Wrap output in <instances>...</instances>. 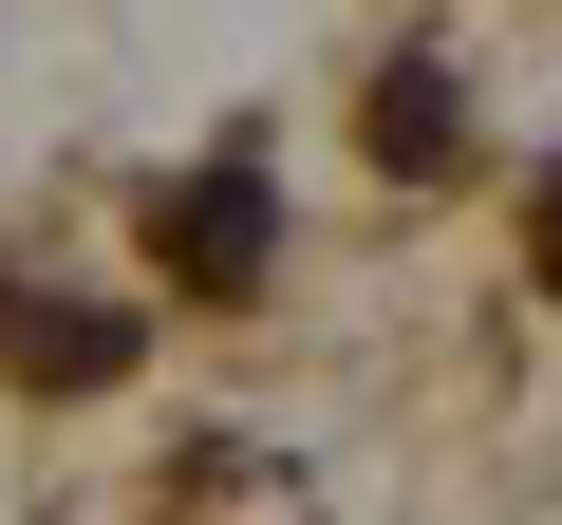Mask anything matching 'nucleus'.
I'll return each mask as SVG.
<instances>
[{"label":"nucleus","mask_w":562,"mask_h":525,"mask_svg":"<svg viewBox=\"0 0 562 525\" xmlns=\"http://www.w3.org/2000/svg\"><path fill=\"white\" fill-rule=\"evenodd\" d=\"M543 282H562V188H543Z\"/></svg>","instance_id":"nucleus-3"},{"label":"nucleus","mask_w":562,"mask_h":525,"mask_svg":"<svg viewBox=\"0 0 562 525\" xmlns=\"http://www.w3.org/2000/svg\"><path fill=\"white\" fill-rule=\"evenodd\" d=\"M169 282H188V301H244V282H262V188H244V169L169 206Z\"/></svg>","instance_id":"nucleus-1"},{"label":"nucleus","mask_w":562,"mask_h":525,"mask_svg":"<svg viewBox=\"0 0 562 525\" xmlns=\"http://www.w3.org/2000/svg\"><path fill=\"white\" fill-rule=\"evenodd\" d=\"M375 150H394V169H450V76H394V94H375Z\"/></svg>","instance_id":"nucleus-2"}]
</instances>
